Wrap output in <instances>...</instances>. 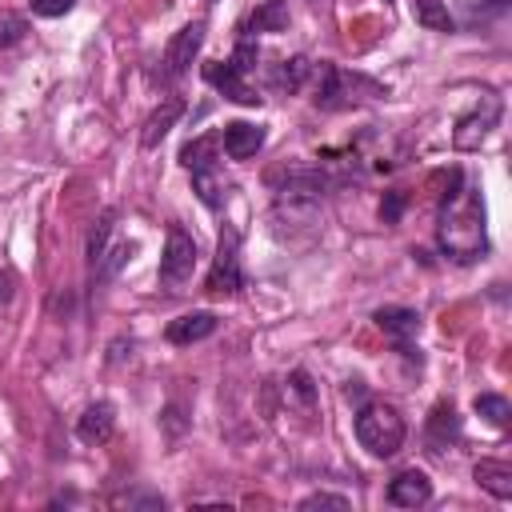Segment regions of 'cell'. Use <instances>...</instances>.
<instances>
[{
    "instance_id": "1",
    "label": "cell",
    "mask_w": 512,
    "mask_h": 512,
    "mask_svg": "<svg viewBox=\"0 0 512 512\" xmlns=\"http://www.w3.org/2000/svg\"><path fill=\"white\" fill-rule=\"evenodd\" d=\"M436 244L444 256L456 264H472L488 252V228H484V196L476 184H464L444 196L440 204V224H436Z\"/></svg>"
},
{
    "instance_id": "2",
    "label": "cell",
    "mask_w": 512,
    "mask_h": 512,
    "mask_svg": "<svg viewBox=\"0 0 512 512\" xmlns=\"http://www.w3.org/2000/svg\"><path fill=\"white\" fill-rule=\"evenodd\" d=\"M404 436H408L404 416H400L392 404L372 400V404H364V408L356 412V440H360V448H368L372 456H380V460L396 456V452L404 448Z\"/></svg>"
},
{
    "instance_id": "3",
    "label": "cell",
    "mask_w": 512,
    "mask_h": 512,
    "mask_svg": "<svg viewBox=\"0 0 512 512\" xmlns=\"http://www.w3.org/2000/svg\"><path fill=\"white\" fill-rule=\"evenodd\" d=\"M312 72L320 76V88H316V104L320 108H348L356 100H380V96H388L376 80H368L360 72H344L336 64H320Z\"/></svg>"
},
{
    "instance_id": "4",
    "label": "cell",
    "mask_w": 512,
    "mask_h": 512,
    "mask_svg": "<svg viewBox=\"0 0 512 512\" xmlns=\"http://www.w3.org/2000/svg\"><path fill=\"white\" fill-rule=\"evenodd\" d=\"M196 260H200L196 240H192L180 224H172V228H168V240H164V256H160V284H164L168 292H180V288L192 280Z\"/></svg>"
},
{
    "instance_id": "5",
    "label": "cell",
    "mask_w": 512,
    "mask_h": 512,
    "mask_svg": "<svg viewBox=\"0 0 512 512\" xmlns=\"http://www.w3.org/2000/svg\"><path fill=\"white\" fill-rule=\"evenodd\" d=\"M244 288V272H240V232L224 228L220 232V248L208 272V292L212 296H236Z\"/></svg>"
},
{
    "instance_id": "6",
    "label": "cell",
    "mask_w": 512,
    "mask_h": 512,
    "mask_svg": "<svg viewBox=\"0 0 512 512\" xmlns=\"http://www.w3.org/2000/svg\"><path fill=\"white\" fill-rule=\"evenodd\" d=\"M204 20H192V24H184L172 40H168V48H164V60H160V80L164 84H172V80H180L188 68H192V60H196V52H200V44H204Z\"/></svg>"
},
{
    "instance_id": "7",
    "label": "cell",
    "mask_w": 512,
    "mask_h": 512,
    "mask_svg": "<svg viewBox=\"0 0 512 512\" xmlns=\"http://www.w3.org/2000/svg\"><path fill=\"white\" fill-rule=\"evenodd\" d=\"M496 120H500V96L484 92V108H476V112H468V116L456 120L452 144H456L460 152H476V148L488 140V132L496 128Z\"/></svg>"
},
{
    "instance_id": "8",
    "label": "cell",
    "mask_w": 512,
    "mask_h": 512,
    "mask_svg": "<svg viewBox=\"0 0 512 512\" xmlns=\"http://www.w3.org/2000/svg\"><path fill=\"white\" fill-rule=\"evenodd\" d=\"M204 80L232 104H260L264 96L248 84V76L240 68H232V60H220V64H204Z\"/></svg>"
},
{
    "instance_id": "9",
    "label": "cell",
    "mask_w": 512,
    "mask_h": 512,
    "mask_svg": "<svg viewBox=\"0 0 512 512\" xmlns=\"http://www.w3.org/2000/svg\"><path fill=\"white\" fill-rule=\"evenodd\" d=\"M264 140H268V132L260 124H248V120H232L220 132V148L228 152V160H252L264 148Z\"/></svg>"
},
{
    "instance_id": "10",
    "label": "cell",
    "mask_w": 512,
    "mask_h": 512,
    "mask_svg": "<svg viewBox=\"0 0 512 512\" xmlns=\"http://www.w3.org/2000/svg\"><path fill=\"white\" fill-rule=\"evenodd\" d=\"M432 500V480L420 468H404L388 480V504L396 508H420Z\"/></svg>"
},
{
    "instance_id": "11",
    "label": "cell",
    "mask_w": 512,
    "mask_h": 512,
    "mask_svg": "<svg viewBox=\"0 0 512 512\" xmlns=\"http://www.w3.org/2000/svg\"><path fill=\"white\" fill-rule=\"evenodd\" d=\"M112 428H116V408H112L108 400L88 404L84 416L76 420V436H80L84 444H104V440L112 436Z\"/></svg>"
},
{
    "instance_id": "12",
    "label": "cell",
    "mask_w": 512,
    "mask_h": 512,
    "mask_svg": "<svg viewBox=\"0 0 512 512\" xmlns=\"http://www.w3.org/2000/svg\"><path fill=\"white\" fill-rule=\"evenodd\" d=\"M216 312H184V316H176L172 324H168V340L172 344H200V340H208L212 332H216Z\"/></svg>"
},
{
    "instance_id": "13",
    "label": "cell",
    "mask_w": 512,
    "mask_h": 512,
    "mask_svg": "<svg viewBox=\"0 0 512 512\" xmlns=\"http://www.w3.org/2000/svg\"><path fill=\"white\" fill-rule=\"evenodd\" d=\"M312 68H316V64H308L304 56L280 60V64H276V68L268 72V88H272V92H280V96H292V92H300V88L308 84Z\"/></svg>"
},
{
    "instance_id": "14",
    "label": "cell",
    "mask_w": 512,
    "mask_h": 512,
    "mask_svg": "<svg viewBox=\"0 0 512 512\" xmlns=\"http://www.w3.org/2000/svg\"><path fill=\"white\" fill-rule=\"evenodd\" d=\"M180 116H184V100H180V96H168V100H164V104H160V108H156V112L144 120L140 144H144V148H156V144H160V140L172 132V124H176Z\"/></svg>"
},
{
    "instance_id": "15",
    "label": "cell",
    "mask_w": 512,
    "mask_h": 512,
    "mask_svg": "<svg viewBox=\"0 0 512 512\" xmlns=\"http://www.w3.org/2000/svg\"><path fill=\"white\" fill-rule=\"evenodd\" d=\"M456 440H460V416H456V408L452 404H436L432 416H428V444H432V452H444Z\"/></svg>"
},
{
    "instance_id": "16",
    "label": "cell",
    "mask_w": 512,
    "mask_h": 512,
    "mask_svg": "<svg viewBox=\"0 0 512 512\" xmlns=\"http://www.w3.org/2000/svg\"><path fill=\"white\" fill-rule=\"evenodd\" d=\"M376 324L384 328V336H392L400 348H408V340L420 332V316L412 308H380L376 312Z\"/></svg>"
},
{
    "instance_id": "17",
    "label": "cell",
    "mask_w": 512,
    "mask_h": 512,
    "mask_svg": "<svg viewBox=\"0 0 512 512\" xmlns=\"http://www.w3.org/2000/svg\"><path fill=\"white\" fill-rule=\"evenodd\" d=\"M472 476H476V484H480L484 492H492L496 500H512V464H504V460H480V464L472 468Z\"/></svg>"
},
{
    "instance_id": "18",
    "label": "cell",
    "mask_w": 512,
    "mask_h": 512,
    "mask_svg": "<svg viewBox=\"0 0 512 512\" xmlns=\"http://www.w3.org/2000/svg\"><path fill=\"white\" fill-rule=\"evenodd\" d=\"M192 188H196V196L204 200V208H220V204L228 200V180H224L220 164L192 168Z\"/></svg>"
},
{
    "instance_id": "19",
    "label": "cell",
    "mask_w": 512,
    "mask_h": 512,
    "mask_svg": "<svg viewBox=\"0 0 512 512\" xmlns=\"http://www.w3.org/2000/svg\"><path fill=\"white\" fill-rule=\"evenodd\" d=\"M412 16L420 28H432V32H452V12L444 0H412Z\"/></svg>"
},
{
    "instance_id": "20",
    "label": "cell",
    "mask_w": 512,
    "mask_h": 512,
    "mask_svg": "<svg viewBox=\"0 0 512 512\" xmlns=\"http://www.w3.org/2000/svg\"><path fill=\"white\" fill-rule=\"evenodd\" d=\"M216 156H220V140H216V136H200V140H192V144L180 148V160H184L188 172H192V168H208V164H216Z\"/></svg>"
},
{
    "instance_id": "21",
    "label": "cell",
    "mask_w": 512,
    "mask_h": 512,
    "mask_svg": "<svg viewBox=\"0 0 512 512\" xmlns=\"http://www.w3.org/2000/svg\"><path fill=\"white\" fill-rule=\"evenodd\" d=\"M288 28V4L284 0H264L252 16V32H284Z\"/></svg>"
},
{
    "instance_id": "22",
    "label": "cell",
    "mask_w": 512,
    "mask_h": 512,
    "mask_svg": "<svg viewBox=\"0 0 512 512\" xmlns=\"http://www.w3.org/2000/svg\"><path fill=\"white\" fill-rule=\"evenodd\" d=\"M476 412H480L488 424H496V428H508V420H512V408H508V400H504V396H496V392H484V396H476Z\"/></svg>"
},
{
    "instance_id": "23",
    "label": "cell",
    "mask_w": 512,
    "mask_h": 512,
    "mask_svg": "<svg viewBox=\"0 0 512 512\" xmlns=\"http://www.w3.org/2000/svg\"><path fill=\"white\" fill-rule=\"evenodd\" d=\"M108 236H112V212H104V216L96 220L92 236H88V260H92V268L104 260V252H108Z\"/></svg>"
},
{
    "instance_id": "24",
    "label": "cell",
    "mask_w": 512,
    "mask_h": 512,
    "mask_svg": "<svg viewBox=\"0 0 512 512\" xmlns=\"http://www.w3.org/2000/svg\"><path fill=\"white\" fill-rule=\"evenodd\" d=\"M256 56H260V52H256V40H252V36H244V40L236 44V52H232V68H240V72L248 76V72L256 68Z\"/></svg>"
},
{
    "instance_id": "25",
    "label": "cell",
    "mask_w": 512,
    "mask_h": 512,
    "mask_svg": "<svg viewBox=\"0 0 512 512\" xmlns=\"http://www.w3.org/2000/svg\"><path fill=\"white\" fill-rule=\"evenodd\" d=\"M352 500L348 496H332V492H312L300 500V508H348Z\"/></svg>"
},
{
    "instance_id": "26",
    "label": "cell",
    "mask_w": 512,
    "mask_h": 512,
    "mask_svg": "<svg viewBox=\"0 0 512 512\" xmlns=\"http://www.w3.org/2000/svg\"><path fill=\"white\" fill-rule=\"evenodd\" d=\"M72 4L76 0H32V12L36 16H64V12H72Z\"/></svg>"
},
{
    "instance_id": "27",
    "label": "cell",
    "mask_w": 512,
    "mask_h": 512,
    "mask_svg": "<svg viewBox=\"0 0 512 512\" xmlns=\"http://www.w3.org/2000/svg\"><path fill=\"white\" fill-rule=\"evenodd\" d=\"M24 36V20L20 16H4L0 20V44H16Z\"/></svg>"
},
{
    "instance_id": "28",
    "label": "cell",
    "mask_w": 512,
    "mask_h": 512,
    "mask_svg": "<svg viewBox=\"0 0 512 512\" xmlns=\"http://www.w3.org/2000/svg\"><path fill=\"white\" fill-rule=\"evenodd\" d=\"M400 208H404V196H400V192H388V200L380 204V216H384V224H396Z\"/></svg>"
},
{
    "instance_id": "29",
    "label": "cell",
    "mask_w": 512,
    "mask_h": 512,
    "mask_svg": "<svg viewBox=\"0 0 512 512\" xmlns=\"http://www.w3.org/2000/svg\"><path fill=\"white\" fill-rule=\"evenodd\" d=\"M8 296H12V276H8L4 268H0V304H4Z\"/></svg>"
}]
</instances>
